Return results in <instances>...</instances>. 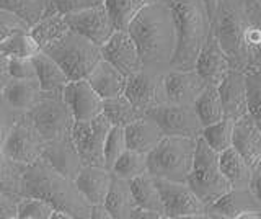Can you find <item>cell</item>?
<instances>
[{
  "mask_svg": "<svg viewBox=\"0 0 261 219\" xmlns=\"http://www.w3.org/2000/svg\"><path fill=\"white\" fill-rule=\"evenodd\" d=\"M21 194L44 198L54 208L67 211L72 219H90L92 205L80 193L75 180L56 170L43 157L27 165Z\"/></svg>",
  "mask_w": 261,
  "mask_h": 219,
  "instance_id": "cell-3",
  "label": "cell"
},
{
  "mask_svg": "<svg viewBox=\"0 0 261 219\" xmlns=\"http://www.w3.org/2000/svg\"><path fill=\"white\" fill-rule=\"evenodd\" d=\"M56 208L44 198L21 197L18 206V219H51Z\"/></svg>",
  "mask_w": 261,
  "mask_h": 219,
  "instance_id": "cell-41",
  "label": "cell"
},
{
  "mask_svg": "<svg viewBox=\"0 0 261 219\" xmlns=\"http://www.w3.org/2000/svg\"><path fill=\"white\" fill-rule=\"evenodd\" d=\"M65 18H67L70 30L88 38L90 41H93L98 46H103L116 31L105 4L88 10L65 15Z\"/></svg>",
  "mask_w": 261,
  "mask_h": 219,
  "instance_id": "cell-17",
  "label": "cell"
},
{
  "mask_svg": "<svg viewBox=\"0 0 261 219\" xmlns=\"http://www.w3.org/2000/svg\"><path fill=\"white\" fill-rule=\"evenodd\" d=\"M90 219H113L111 213L108 211V208L105 206V203H100V205H92V209H90Z\"/></svg>",
  "mask_w": 261,
  "mask_h": 219,
  "instance_id": "cell-49",
  "label": "cell"
},
{
  "mask_svg": "<svg viewBox=\"0 0 261 219\" xmlns=\"http://www.w3.org/2000/svg\"><path fill=\"white\" fill-rule=\"evenodd\" d=\"M245 80H247L248 115L261 129V69L245 72Z\"/></svg>",
  "mask_w": 261,
  "mask_h": 219,
  "instance_id": "cell-40",
  "label": "cell"
},
{
  "mask_svg": "<svg viewBox=\"0 0 261 219\" xmlns=\"http://www.w3.org/2000/svg\"><path fill=\"white\" fill-rule=\"evenodd\" d=\"M87 80L98 92V95L105 100L124 93L127 77L118 67H114L111 62L101 59L95 66V69L90 72Z\"/></svg>",
  "mask_w": 261,
  "mask_h": 219,
  "instance_id": "cell-25",
  "label": "cell"
},
{
  "mask_svg": "<svg viewBox=\"0 0 261 219\" xmlns=\"http://www.w3.org/2000/svg\"><path fill=\"white\" fill-rule=\"evenodd\" d=\"M212 35L232 69H261V0H219L212 15Z\"/></svg>",
  "mask_w": 261,
  "mask_h": 219,
  "instance_id": "cell-1",
  "label": "cell"
},
{
  "mask_svg": "<svg viewBox=\"0 0 261 219\" xmlns=\"http://www.w3.org/2000/svg\"><path fill=\"white\" fill-rule=\"evenodd\" d=\"M163 76H165V72L142 67L136 74L127 77L124 95L141 115H145L147 111L155 108L157 105L167 102Z\"/></svg>",
  "mask_w": 261,
  "mask_h": 219,
  "instance_id": "cell-13",
  "label": "cell"
},
{
  "mask_svg": "<svg viewBox=\"0 0 261 219\" xmlns=\"http://www.w3.org/2000/svg\"><path fill=\"white\" fill-rule=\"evenodd\" d=\"M194 152V137L163 136V139L147 154L149 172L157 178L186 183L193 168Z\"/></svg>",
  "mask_w": 261,
  "mask_h": 219,
  "instance_id": "cell-5",
  "label": "cell"
},
{
  "mask_svg": "<svg viewBox=\"0 0 261 219\" xmlns=\"http://www.w3.org/2000/svg\"><path fill=\"white\" fill-rule=\"evenodd\" d=\"M43 159L47 164H51L56 170H59L61 174L69 178H73V180L79 175L80 168L84 167L80 154L75 144H73L72 133L53 141H46L43 149Z\"/></svg>",
  "mask_w": 261,
  "mask_h": 219,
  "instance_id": "cell-20",
  "label": "cell"
},
{
  "mask_svg": "<svg viewBox=\"0 0 261 219\" xmlns=\"http://www.w3.org/2000/svg\"><path fill=\"white\" fill-rule=\"evenodd\" d=\"M62 96L75 121L93 119L103 113V99L87 79L69 80L62 90Z\"/></svg>",
  "mask_w": 261,
  "mask_h": 219,
  "instance_id": "cell-18",
  "label": "cell"
},
{
  "mask_svg": "<svg viewBox=\"0 0 261 219\" xmlns=\"http://www.w3.org/2000/svg\"><path fill=\"white\" fill-rule=\"evenodd\" d=\"M163 87H165L167 102L176 105H194L199 95L207 88V82L196 69H168L163 76Z\"/></svg>",
  "mask_w": 261,
  "mask_h": 219,
  "instance_id": "cell-16",
  "label": "cell"
},
{
  "mask_svg": "<svg viewBox=\"0 0 261 219\" xmlns=\"http://www.w3.org/2000/svg\"><path fill=\"white\" fill-rule=\"evenodd\" d=\"M103 115L108 118V121L113 126H121V128H126L133 121L142 116L124 93L111 96V99H105Z\"/></svg>",
  "mask_w": 261,
  "mask_h": 219,
  "instance_id": "cell-32",
  "label": "cell"
},
{
  "mask_svg": "<svg viewBox=\"0 0 261 219\" xmlns=\"http://www.w3.org/2000/svg\"><path fill=\"white\" fill-rule=\"evenodd\" d=\"M0 151H2V149H0Z\"/></svg>",
  "mask_w": 261,
  "mask_h": 219,
  "instance_id": "cell-54",
  "label": "cell"
},
{
  "mask_svg": "<svg viewBox=\"0 0 261 219\" xmlns=\"http://www.w3.org/2000/svg\"><path fill=\"white\" fill-rule=\"evenodd\" d=\"M20 194L0 188V219H18Z\"/></svg>",
  "mask_w": 261,
  "mask_h": 219,
  "instance_id": "cell-47",
  "label": "cell"
},
{
  "mask_svg": "<svg viewBox=\"0 0 261 219\" xmlns=\"http://www.w3.org/2000/svg\"><path fill=\"white\" fill-rule=\"evenodd\" d=\"M149 0H105V7L116 30H127L130 21Z\"/></svg>",
  "mask_w": 261,
  "mask_h": 219,
  "instance_id": "cell-36",
  "label": "cell"
},
{
  "mask_svg": "<svg viewBox=\"0 0 261 219\" xmlns=\"http://www.w3.org/2000/svg\"><path fill=\"white\" fill-rule=\"evenodd\" d=\"M33 62L36 67V79L39 80L43 92L62 93L64 87L69 84V77L59 64L44 51H39L36 56H33Z\"/></svg>",
  "mask_w": 261,
  "mask_h": 219,
  "instance_id": "cell-27",
  "label": "cell"
},
{
  "mask_svg": "<svg viewBox=\"0 0 261 219\" xmlns=\"http://www.w3.org/2000/svg\"><path fill=\"white\" fill-rule=\"evenodd\" d=\"M145 115L157 121L165 136H185L198 139L204 129L193 105H176L165 102L149 110Z\"/></svg>",
  "mask_w": 261,
  "mask_h": 219,
  "instance_id": "cell-11",
  "label": "cell"
},
{
  "mask_svg": "<svg viewBox=\"0 0 261 219\" xmlns=\"http://www.w3.org/2000/svg\"><path fill=\"white\" fill-rule=\"evenodd\" d=\"M176 25V51L170 69H194V62L212 35V20L204 0H165Z\"/></svg>",
  "mask_w": 261,
  "mask_h": 219,
  "instance_id": "cell-4",
  "label": "cell"
},
{
  "mask_svg": "<svg viewBox=\"0 0 261 219\" xmlns=\"http://www.w3.org/2000/svg\"><path fill=\"white\" fill-rule=\"evenodd\" d=\"M43 51L59 64L69 80L87 79L96 64L103 59L101 46L73 30H69L61 39L44 47Z\"/></svg>",
  "mask_w": 261,
  "mask_h": 219,
  "instance_id": "cell-6",
  "label": "cell"
},
{
  "mask_svg": "<svg viewBox=\"0 0 261 219\" xmlns=\"http://www.w3.org/2000/svg\"><path fill=\"white\" fill-rule=\"evenodd\" d=\"M8 61L10 58L0 51V72H4V74H8Z\"/></svg>",
  "mask_w": 261,
  "mask_h": 219,
  "instance_id": "cell-52",
  "label": "cell"
},
{
  "mask_svg": "<svg viewBox=\"0 0 261 219\" xmlns=\"http://www.w3.org/2000/svg\"><path fill=\"white\" fill-rule=\"evenodd\" d=\"M103 4H105V0H51L46 13L57 12L62 15H70V13H77L82 10L93 9V7L103 5Z\"/></svg>",
  "mask_w": 261,
  "mask_h": 219,
  "instance_id": "cell-43",
  "label": "cell"
},
{
  "mask_svg": "<svg viewBox=\"0 0 261 219\" xmlns=\"http://www.w3.org/2000/svg\"><path fill=\"white\" fill-rule=\"evenodd\" d=\"M232 145L250 165L261 159V129L248 113L235 119Z\"/></svg>",
  "mask_w": 261,
  "mask_h": 219,
  "instance_id": "cell-23",
  "label": "cell"
},
{
  "mask_svg": "<svg viewBox=\"0 0 261 219\" xmlns=\"http://www.w3.org/2000/svg\"><path fill=\"white\" fill-rule=\"evenodd\" d=\"M194 69L206 80L207 85H219L232 70V64L222 46L219 44L217 38L211 35L207 43L201 50L198 59L194 62Z\"/></svg>",
  "mask_w": 261,
  "mask_h": 219,
  "instance_id": "cell-19",
  "label": "cell"
},
{
  "mask_svg": "<svg viewBox=\"0 0 261 219\" xmlns=\"http://www.w3.org/2000/svg\"><path fill=\"white\" fill-rule=\"evenodd\" d=\"M51 0H0V9L18 15L28 23L30 28L43 18Z\"/></svg>",
  "mask_w": 261,
  "mask_h": 219,
  "instance_id": "cell-37",
  "label": "cell"
},
{
  "mask_svg": "<svg viewBox=\"0 0 261 219\" xmlns=\"http://www.w3.org/2000/svg\"><path fill=\"white\" fill-rule=\"evenodd\" d=\"M219 165L232 188H248L250 186L251 165L233 145L219 152Z\"/></svg>",
  "mask_w": 261,
  "mask_h": 219,
  "instance_id": "cell-28",
  "label": "cell"
},
{
  "mask_svg": "<svg viewBox=\"0 0 261 219\" xmlns=\"http://www.w3.org/2000/svg\"><path fill=\"white\" fill-rule=\"evenodd\" d=\"M30 30V25L18 15L10 13L4 9H0V41L8 35L15 33V31H27Z\"/></svg>",
  "mask_w": 261,
  "mask_h": 219,
  "instance_id": "cell-45",
  "label": "cell"
},
{
  "mask_svg": "<svg viewBox=\"0 0 261 219\" xmlns=\"http://www.w3.org/2000/svg\"><path fill=\"white\" fill-rule=\"evenodd\" d=\"M209 219H261V203L248 188H230L207 206Z\"/></svg>",
  "mask_w": 261,
  "mask_h": 219,
  "instance_id": "cell-14",
  "label": "cell"
},
{
  "mask_svg": "<svg viewBox=\"0 0 261 219\" xmlns=\"http://www.w3.org/2000/svg\"><path fill=\"white\" fill-rule=\"evenodd\" d=\"M124 133L127 149L144 154H149L165 136L162 128L157 125V121L147 115H142L141 118H137L130 125H127L124 128Z\"/></svg>",
  "mask_w": 261,
  "mask_h": 219,
  "instance_id": "cell-24",
  "label": "cell"
},
{
  "mask_svg": "<svg viewBox=\"0 0 261 219\" xmlns=\"http://www.w3.org/2000/svg\"><path fill=\"white\" fill-rule=\"evenodd\" d=\"M105 206L108 208L113 219H130L133 211L137 208L133 188H130V182L113 174V180L108 194H106Z\"/></svg>",
  "mask_w": 261,
  "mask_h": 219,
  "instance_id": "cell-26",
  "label": "cell"
},
{
  "mask_svg": "<svg viewBox=\"0 0 261 219\" xmlns=\"http://www.w3.org/2000/svg\"><path fill=\"white\" fill-rule=\"evenodd\" d=\"M43 88L39 85L38 79H10L5 92L4 99L8 102V105H12L15 110L18 111H28L33 105H35Z\"/></svg>",
  "mask_w": 261,
  "mask_h": 219,
  "instance_id": "cell-29",
  "label": "cell"
},
{
  "mask_svg": "<svg viewBox=\"0 0 261 219\" xmlns=\"http://www.w3.org/2000/svg\"><path fill=\"white\" fill-rule=\"evenodd\" d=\"M69 30L70 28H69L65 15L54 12V13L43 15V18H39L35 25L30 28V35L36 39L41 51H43L44 47L51 46L57 39H61Z\"/></svg>",
  "mask_w": 261,
  "mask_h": 219,
  "instance_id": "cell-31",
  "label": "cell"
},
{
  "mask_svg": "<svg viewBox=\"0 0 261 219\" xmlns=\"http://www.w3.org/2000/svg\"><path fill=\"white\" fill-rule=\"evenodd\" d=\"M250 190L261 203V159L251 165V178H250Z\"/></svg>",
  "mask_w": 261,
  "mask_h": 219,
  "instance_id": "cell-48",
  "label": "cell"
},
{
  "mask_svg": "<svg viewBox=\"0 0 261 219\" xmlns=\"http://www.w3.org/2000/svg\"><path fill=\"white\" fill-rule=\"evenodd\" d=\"M130 219H163L159 213H153L149 209H142V208H136L130 214Z\"/></svg>",
  "mask_w": 261,
  "mask_h": 219,
  "instance_id": "cell-50",
  "label": "cell"
},
{
  "mask_svg": "<svg viewBox=\"0 0 261 219\" xmlns=\"http://www.w3.org/2000/svg\"><path fill=\"white\" fill-rule=\"evenodd\" d=\"M8 76L13 79H36V67L33 58H10Z\"/></svg>",
  "mask_w": 261,
  "mask_h": 219,
  "instance_id": "cell-46",
  "label": "cell"
},
{
  "mask_svg": "<svg viewBox=\"0 0 261 219\" xmlns=\"http://www.w3.org/2000/svg\"><path fill=\"white\" fill-rule=\"evenodd\" d=\"M127 149V142H126V133H124V128L121 126H111L108 137H106V142H105V165L106 168H110L114 165L122 152Z\"/></svg>",
  "mask_w": 261,
  "mask_h": 219,
  "instance_id": "cell-42",
  "label": "cell"
},
{
  "mask_svg": "<svg viewBox=\"0 0 261 219\" xmlns=\"http://www.w3.org/2000/svg\"><path fill=\"white\" fill-rule=\"evenodd\" d=\"M111 123L103 113L87 121H75L72 126V139L84 165H105V142Z\"/></svg>",
  "mask_w": 261,
  "mask_h": 219,
  "instance_id": "cell-9",
  "label": "cell"
},
{
  "mask_svg": "<svg viewBox=\"0 0 261 219\" xmlns=\"http://www.w3.org/2000/svg\"><path fill=\"white\" fill-rule=\"evenodd\" d=\"M21 113L24 111L15 110L12 105H8V102L4 99V95L0 96V149H2V144L7 134L10 133V129L16 123V119L21 116Z\"/></svg>",
  "mask_w": 261,
  "mask_h": 219,
  "instance_id": "cell-44",
  "label": "cell"
},
{
  "mask_svg": "<svg viewBox=\"0 0 261 219\" xmlns=\"http://www.w3.org/2000/svg\"><path fill=\"white\" fill-rule=\"evenodd\" d=\"M101 56L114 67H118L126 77L136 74L144 67L139 47L127 30L114 31L108 41L101 46Z\"/></svg>",
  "mask_w": 261,
  "mask_h": 219,
  "instance_id": "cell-15",
  "label": "cell"
},
{
  "mask_svg": "<svg viewBox=\"0 0 261 219\" xmlns=\"http://www.w3.org/2000/svg\"><path fill=\"white\" fill-rule=\"evenodd\" d=\"M220 100H222L224 118L239 119L248 113L247 105V80L245 72L232 69L227 77L217 85Z\"/></svg>",
  "mask_w": 261,
  "mask_h": 219,
  "instance_id": "cell-21",
  "label": "cell"
},
{
  "mask_svg": "<svg viewBox=\"0 0 261 219\" xmlns=\"http://www.w3.org/2000/svg\"><path fill=\"white\" fill-rule=\"evenodd\" d=\"M44 139L38 133L35 125L31 123L27 111L21 113V116L16 119V123L7 134L2 144V152L8 157L21 162L24 165L33 164L35 160L43 157Z\"/></svg>",
  "mask_w": 261,
  "mask_h": 219,
  "instance_id": "cell-12",
  "label": "cell"
},
{
  "mask_svg": "<svg viewBox=\"0 0 261 219\" xmlns=\"http://www.w3.org/2000/svg\"><path fill=\"white\" fill-rule=\"evenodd\" d=\"M27 115L44 142L72 133V126L75 123L62 93L43 92L39 100L27 111Z\"/></svg>",
  "mask_w": 261,
  "mask_h": 219,
  "instance_id": "cell-8",
  "label": "cell"
},
{
  "mask_svg": "<svg viewBox=\"0 0 261 219\" xmlns=\"http://www.w3.org/2000/svg\"><path fill=\"white\" fill-rule=\"evenodd\" d=\"M111 172L116 177L126 178V180H133V178L149 172L147 154L133 151V149H126L122 152V156L114 162V165L111 167Z\"/></svg>",
  "mask_w": 261,
  "mask_h": 219,
  "instance_id": "cell-38",
  "label": "cell"
},
{
  "mask_svg": "<svg viewBox=\"0 0 261 219\" xmlns=\"http://www.w3.org/2000/svg\"><path fill=\"white\" fill-rule=\"evenodd\" d=\"M186 183L206 206L212 205L232 188L220 170L219 152L212 149L202 136L196 139L194 162Z\"/></svg>",
  "mask_w": 261,
  "mask_h": 219,
  "instance_id": "cell-7",
  "label": "cell"
},
{
  "mask_svg": "<svg viewBox=\"0 0 261 219\" xmlns=\"http://www.w3.org/2000/svg\"><path fill=\"white\" fill-rule=\"evenodd\" d=\"M193 107L198 113L202 126L214 125L224 118L222 100H220L219 88L216 85H207V88L199 95V99L194 102Z\"/></svg>",
  "mask_w": 261,
  "mask_h": 219,
  "instance_id": "cell-33",
  "label": "cell"
},
{
  "mask_svg": "<svg viewBox=\"0 0 261 219\" xmlns=\"http://www.w3.org/2000/svg\"><path fill=\"white\" fill-rule=\"evenodd\" d=\"M111 180L113 172L101 165H84L75 177V183L80 193L84 194L90 205L105 203Z\"/></svg>",
  "mask_w": 261,
  "mask_h": 219,
  "instance_id": "cell-22",
  "label": "cell"
},
{
  "mask_svg": "<svg viewBox=\"0 0 261 219\" xmlns=\"http://www.w3.org/2000/svg\"><path fill=\"white\" fill-rule=\"evenodd\" d=\"M233 125L235 121L230 118H222L214 125L204 126L202 129V137L212 149L217 152H222L232 145V137H233Z\"/></svg>",
  "mask_w": 261,
  "mask_h": 219,
  "instance_id": "cell-39",
  "label": "cell"
},
{
  "mask_svg": "<svg viewBox=\"0 0 261 219\" xmlns=\"http://www.w3.org/2000/svg\"><path fill=\"white\" fill-rule=\"evenodd\" d=\"M27 165L0 151V188L23 197V178Z\"/></svg>",
  "mask_w": 261,
  "mask_h": 219,
  "instance_id": "cell-35",
  "label": "cell"
},
{
  "mask_svg": "<svg viewBox=\"0 0 261 219\" xmlns=\"http://www.w3.org/2000/svg\"><path fill=\"white\" fill-rule=\"evenodd\" d=\"M207 5V10H209V15H211V20H212V15H214L216 9H217V2L219 0H204Z\"/></svg>",
  "mask_w": 261,
  "mask_h": 219,
  "instance_id": "cell-53",
  "label": "cell"
},
{
  "mask_svg": "<svg viewBox=\"0 0 261 219\" xmlns=\"http://www.w3.org/2000/svg\"><path fill=\"white\" fill-rule=\"evenodd\" d=\"M157 185L162 194L163 216H165V219H183V217L209 219L207 206L198 198V194L190 188L188 183L157 178Z\"/></svg>",
  "mask_w": 261,
  "mask_h": 219,
  "instance_id": "cell-10",
  "label": "cell"
},
{
  "mask_svg": "<svg viewBox=\"0 0 261 219\" xmlns=\"http://www.w3.org/2000/svg\"><path fill=\"white\" fill-rule=\"evenodd\" d=\"M129 182L134 193L137 208L153 211V213H159L165 219V216H163V201H162V194L157 185V178L150 172H145Z\"/></svg>",
  "mask_w": 261,
  "mask_h": 219,
  "instance_id": "cell-30",
  "label": "cell"
},
{
  "mask_svg": "<svg viewBox=\"0 0 261 219\" xmlns=\"http://www.w3.org/2000/svg\"><path fill=\"white\" fill-rule=\"evenodd\" d=\"M10 76L8 74H4V72H0V96L4 95V92H5V88H7V85H8V82H10Z\"/></svg>",
  "mask_w": 261,
  "mask_h": 219,
  "instance_id": "cell-51",
  "label": "cell"
},
{
  "mask_svg": "<svg viewBox=\"0 0 261 219\" xmlns=\"http://www.w3.org/2000/svg\"><path fill=\"white\" fill-rule=\"evenodd\" d=\"M0 51L8 58H33L36 56L41 47L36 43V39L27 31H15L0 41Z\"/></svg>",
  "mask_w": 261,
  "mask_h": 219,
  "instance_id": "cell-34",
  "label": "cell"
},
{
  "mask_svg": "<svg viewBox=\"0 0 261 219\" xmlns=\"http://www.w3.org/2000/svg\"><path fill=\"white\" fill-rule=\"evenodd\" d=\"M129 35L136 41L145 69L167 72L176 51L178 35L165 0H149L130 21Z\"/></svg>",
  "mask_w": 261,
  "mask_h": 219,
  "instance_id": "cell-2",
  "label": "cell"
}]
</instances>
